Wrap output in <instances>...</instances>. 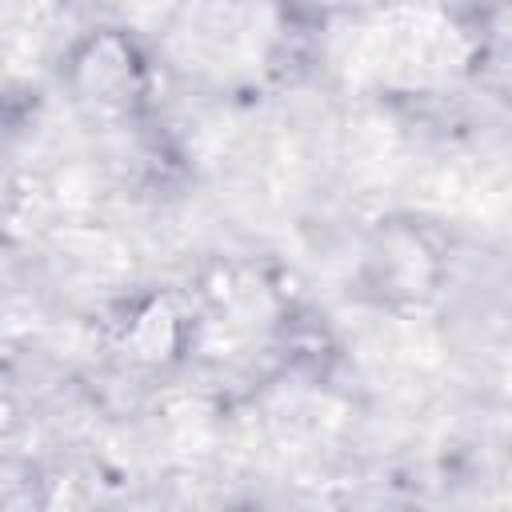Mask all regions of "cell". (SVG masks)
<instances>
[{
	"label": "cell",
	"mask_w": 512,
	"mask_h": 512,
	"mask_svg": "<svg viewBox=\"0 0 512 512\" xmlns=\"http://www.w3.org/2000/svg\"><path fill=\"white\" fill-rule=\"evenodd\" d=\"M72 100L92 120H124L144 96V56L120 28H96L68 52Z\"/></svg>",
	"instance_id": "cell-1"
},
{
	"label": "cell",
	"mask_w": 512,
	"mask_h": 512,
	"mask_svg": "<svg viewBox=\"0 0 512 512\" xmlns=\"http://www.w3.org/2000/svg\"><path fill=\"white\" fill-rule=\"evenodd\" d=\"M124 344L140 364H152V368L172 364V360H180V348H184V316L176 312L172 300L152 296L132 312Z\"/></svg>",
	"instance_id": "cell-2"
},
{
	"label": "cell",
	"mask_w": 512,
	"mask_h": 512,
	"mask_svg": "<svg viewBox=\"0 0 512 512\" xmlns=\"http://www.w3.org/2000/svg\"><path fill=\"white\" fill-rule=\"evenodd\" d=\"M40 512H96V504H92V496L84 492V484H80L76 476H60V480L48 488Z\"/></svg>",
	"instance_id": "cell-3"
},
{
	"label": "cell",
	"mask_w": 512,
	"mask_h": 512,
	"mask_svg": "<svg viewBox=\"0 0 512 512\" xmlns=\"http://www.w3.org/2000/svg\"><path fill=\"white\" fill-rule=\"evenodd\" d=\"M400 512H412V508H400Z\"/></svg>",
	"instance_id": "cell-4"
}]
</instances>
